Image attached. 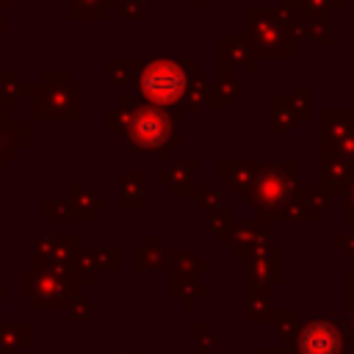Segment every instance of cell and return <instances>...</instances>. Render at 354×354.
I'll use <instances>...</instances> for the list:
<instances>
[{
	"label": "cell",
	"instance_id": "cell-1",
	"mask_svg": "<svg viewBox=\"0 0 354 354\" xmlns=\"http://www.w3.org/2000/svg\"><path fill=\"white\" fill-rule=\"evenodd\" d=\"M185 86H188V77H185V69L180 64H171V61H158V64H149L144 77H141V88L144 94L158 102V105H171L177 102L183 94H185Z\"/></svg>",
	"mask_w": 354,
	"mask_h": 354
},
{
	"label": "cell",
	"instance_id": "cell-2",
	"mask_svg": "<svg viewBox=\"0 0 354 354\" xmlns=\"http://www.w3.org/2000/svg\"><path fill=\"white\" fill-rule=\"evenodd\" d=\"M130 136L141 147H160L169 138V119L158 108H138L130 116Z\"/></svg>",
	"mask_w": 354,
	"mask_h": 354
}]
</instances>
